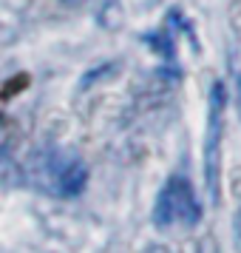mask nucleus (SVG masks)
Wrapping results in <instances>:
<instances>
[{
  "instance_id": "obj_1",
  "label": "nucleus",
  "mask_w": 241,
  "mask_h": 253,
  "mask_svg": "<svg viewBox=\"0 0 241 253\" xmlns=\"http://www.w3.org/2000/svg\"><path fill=\"white\" fill-rule=\"evenodd\" d=\"M150 219L162 230L176 228V225H184V228L199 225V219H202V202H199V196L193 191V182L184 173L168 176V182L162 185V191L156 194Z\"/></svg>"
},
{
  "instance_id": "obj_2",
  "label": "nucleus",
  "mask_w": 241,
  "mask_h": 253,
  "mask_svg": "<svg viewBox=\"0 0 241 253\" xmlns=\"http://www.w3.org/2000/svg\"><path fill=\"white\" fill-rule=\"evenodd\" d=\"M37 185L46 188L48 194L71 199L80 196L88 185V168L80 157L74 154H63V151H51L37 157V168H34Z\"/></svg>"
},
{
  "instance_id": "obj_3",
  "label": "nucleus",
  "mask_w": 241,
  "mask_h": 253,
  "mask_svg": "<svg viewBox=\"0 0 241 253\" xmlns=\"http://www.w3.org/2000/svg\"><path fill=\"white\" fill-rule=\"evenodd\" d=\"M224 111H227V91L224 83H213L210 88V114H207L205 134V176L213 199H218V162H221V137H224Z\"/></svg>"
},
{
  "instance_id": "obj_4",
  "label": "nucleus",
  "mask_w": 241,
  "mask_h": 253,
  "mask_svg": "<svg viewBox=\"0 0 241 253\" xmlns=\"http://www.w3.org/2000/svg\"><path fill=\"white\" fill-rule=\"evenodd\" d=\"M12 145H14V123L0 114V160L12 151Z\"/></svg>"
},
{
  "instance_id": "obj_5",
  "label": "nucleus",
  "mask_w": 241,
  "mask_h": 253,
  "mask_svg": "<svg viewBox=\"0 0 241 253\" xmlns=\"http://www.w3.org/2000/svg\"><path fill=\"white\" fill-rule=\"evenodd\" d=\"M145 253H171V251H168L165 245H148V251Z\"/></svg>"
},
{
  "instance_id": "obj_6",
  "label": "nucleus",
  "mask_w": 241,
  "mask_h": 253,
  "mask_svg": "<svg viewBox=\"0 0 241 253\" xmlns=\"http://www.w3.org/2000/svg\"><path fill=\"white\" fill-rule=\"evenodd\" d=\"M66 3H82V0H66Z\"/></svg>"
},
{
  "instance_id": "obj_7",
  "label": "nucleus",
  "mask_w": 241,
  "mask_h": 253,
  "mask_svg": "<svg viewBox=\"0 0 241 253\" xmlns=\"http://www.w3.org/2000/svg\"><path fill=\"white\" fill-rule=\"evenodd\" d=\"M239 97H241V80H239Z\"/></svg>"
}]
</instances>
